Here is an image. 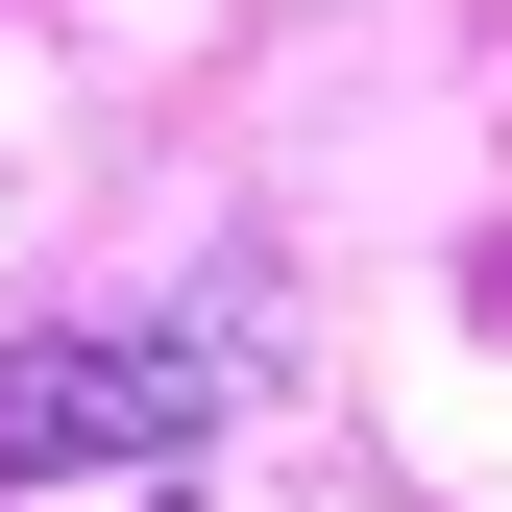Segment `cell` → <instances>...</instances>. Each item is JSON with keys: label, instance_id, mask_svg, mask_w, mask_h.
Returning a JSON list of instances; mask_svg holds the SVG:
<instances>
[{"label": "cell", "instance_id": "cell-1", "mask_svg": "<svg viewBox=\"0 0 512 512\" xmlns=\"http://www.w3.org/2000/svg\"><path fill=\"white\" fill-rule=\"evenodd\" d=\"M196 415H220V342H196V317H49V342H0V488H122V464H171Z\"/></svg>", "mask_w": 512, "mask_h": 512}]
</instances>
